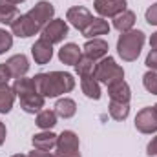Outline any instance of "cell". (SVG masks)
Wrapping results in <instances>:
<instances>
[{
    "instance_id": "cell-1",
    "label": "cell",
    "mask_w": 157,
    "mask_h": 157,
    "mask_svg": "<svg viewBox=\"0 0 157 157\" xmlns=\"http://www.w3.org/2000/svg\"><path fill=\"white\" fill-rule=\"evenodd\" d=\"M35 88L42 97H59L64 93H70L75 88V78L68 71H48V73H37L33 77Z\"/></svg>"
},
{
    "instance_id": "cell-2",
    "label": "cell",
    "mask_w": 157,
    "mask_h": 157,
    "mask_svg": "<svg viewBox=\"0 0 157 157\" xmlns=\"http://www.w3.org/2000/svg\"><path fill=\"white\" fill-rule=\"evenodd\" d=\"M146 42V37L141 29H130L121 33L117 39V53L124 62H133L139 59L141 49Z\"/></svg>"
},
{
    "instance_id": "cell-3",
    "label": "cell",
    "mask_w": 157,
    "mask_h": 157,
    "mask_svg": "<svg viewBox=\"0 0 157 157\" xmlns=\"http://www.w3.org/2000/svg\"><path fill=\"white\" fill-rule=\"evenodd\" d=\"M93 77L97 78L99 82L110 86V84H113V82L124 78V70L115 62L113 57L108 55V57L101 59V60L95 64V73H93Z\"/></svg>"
},
{
    "instance_id": "cell-4",
    "label": "cell",
    "mask_w": 157,
    "mask_h": 157,
    "mask_svg": "<svg viewBox=\"0 0 157 157\" xmlns=\"http://www.w3.org/2000/svg\"><path fill=\"white\" fill-rule=\"evenodd\" d=\"M57 157H82L80 155V141L73 130H64L57 137Z\"/></svg>"
},
{
    "instance_id": "cell-5",
    "label": "cell",
    "mask_w": 157,
    "mask_h": 157,
    "mask_svg": "<svg viewBox=\"0 0 157 157\" xmlns=\"http://www.w3.org/2000/svg\"><path fill=\"white\" fill-rule=\"evenodd\" d=\"M31 20H35V24L39 26L40 29H44L51 20H53V15H55V7H53V4L51 2H48V0H40L37 2L28 13H26Z\"/></svg>"
},
{
    "instance_id": "cell-6",
    "label": "cell",
    "mask_w": 157,
    "mask_h": 157,
    "mask_svg": "<svg viewBox=\"0 0 157 157\" xmlns=\"http://www.w3.org/2000/svg\"><path fill=\"white\" fill-rule=\"evenodd\" d=\"M135 128L144 135H152L157 132V112L154 106H146L137 112L135 115Z\"/></svg>"
},
{
    "instance_id": "cell-7",
    "label": "cell",
    "mask_w": 157,
    "mask_h": 157,
    "mask_svg": "<svg viewBox=\"0 0 157 157\" xmlns=\"http://www.w3.org/2000/svg\"><path fill=\"white\" fill-rule=\"evenodd\" d=\"M68 31H70V28H68V22L64 18H53L40 31V37L46 39L48 42H51V44H59L68 37Z\"/></svg>"
},
{
    "instance_id": "cell-8",
    "label": "cell",
    "mask_w": 157,
    "mask_h": 157,
    "mask_svg": "<svg viewBox=\"0 0 157 157\" xmlns=\"http://www.w3.org/2000/svg\"><path fill=\"white\" fill-rule=\"evenodd\" d=\"M9 28H11V35L20 37V39L35 37V35H39L40 31H42L39 26L35 24V20H31L28 15H18L17 20H15Z\"/></svg>"
},
{
    "instance_id": "cell-9",
    "label": "cell",
    "mask_w": 157,
    "mask_h": 157,
    "mask_svg": "<svg viewBox=\"0 0 157 157\" xmlns=\"http://www.w3.org/2000/svg\"><path fill=\"white\" fill-rule=\"evenodd\" d=\"M126 0H95L93 7L102 18H115L122 11H126Z\"/></svg>"
},
{
    "instance_id": "cell-10",
    "label": "cell",
    "mask_w": 157,
    "mask_h": 157,
    "mask_svg": "<svg viewBox=\"0 0 157 157\" xmlns=\"http://www.w3.org/2000/svg\"><path fill=\"white\" fill-rule=\"evenodd\" d=\"M66 20H68L77 31L82 33V31L88 28V24L93 20V15H91L84 6H73V7L68 9V13H66Z\"/></svg>"
},
{
    "instance_id": "cell-11",
    "label": "cell",
    "mask_w": 157,
    "mask_h": 157,
    "mask_svg": "<svg viewBox=\"0 0 157 157\" xmlns=\"http://www.w3.org/2000/svg\"><path fill=\"white\" fill-rule=\"evenodd\" d=\"M31 57H33L35 64H40V66L48 64V62L53 59V44L40 37V39L35 40V44L31 46Z\"/></svg>"
},
{
    "instance_id": "cell-12",
    "label": "cell",
    "mask_w": 157,
    "mask_h": 157,
    "mask_svg": "<svg viewBox=\"0 0 157 157\" xmlns=\"http://www.w3.org/2000/svg\"><path fill=\"white\" fill-rule=\"evenodd\" d=\"M108 42L102 39H90L84 46H82V53L88 57V59H91V60H95V62H99L101 59H104V57H108Z\"/></svg>"
},
{
    "instance_id": "cell-13",
    "label": "cell",
    "mask_w": 157,
    "mask_h": 157,
    "mask_svg": "<svg viewBox=\"0 0 157 157\" xmlns=\"http://www.w3.org/2000/svg\"><path fill=\"white\" fill-rule=\"evenodd\" d=\"M6 66L11 73L13 78H20L26 77V73L29 71V59L24 55V53H18V55H13L6 60Z\"/></svg>"
},
{
    "instance_id": "cell-14",
    "label": "cell",
    "mask_w": 157,
    "mask_h": 157,
    "mask_svg": "<svg viewBox=\"0 0 157 157\" xmlns=\"http://www.w3.org/2000/svg\"><path fill=\"white\" fill-rule=\"evenodd\" d=\"M108 95L112 101L115 102H124V104H130V99H132V90L128 86V82L122 78V80H117L113 84L108 86Z\"/></svg>"
},
{
    "instance_id": "cell-15",
    "label": "cell",
    "mask_w": 157,
    "mask_h": 157,
    "mask_svg": "<svg viewBox=\"0 0 157 157\" xmlns=\"http://www.w3.org/2000/svg\"><path fill=\"white\" fill-rule=\"evenodd\" d=\"M18 101H20V108L26 113H39L40 110L44 108L46 97H42L39 91H33V93H28V95L18 97Z\"/></svg>"
},
{
    "instance_id": "cell-16",
    "label": "cell",
    "mask_w": 157,
    "mask_h": 157,
    "mask_svg": "<svg viewBox=\"0 0 157 157\" xmlns=\"http://www.w3.org/2000/svg\"><path fill=\"white\" fill-rule=\"evenodd\" d=\"M110 33V24L106 18L102 17H93V20L88 24V28L82 31V37L86 39H99L101 35H108Z\"/></svg>"
},
{
    "instance_id": "cell-17",
    "label": "cell",
    "mask_w": 157,
    "mask_h": 157,
    "mask_svg": "<svg viewBox=\"0 0 157 157\" xmlns=\"http://www.w3.org/2000/svg\"><path fill=\"white\" fill-rule=\"evenodd\" d=\"M80 57H82V48H78V44H75V42H68L59 49V60L62 64L75 66Z\"/></svg>"
},
{
    "instance_id": "cell-18",
    "label": "cell",
    "mask_w": 157,
    "mask_h": 157,
    "mask_svg": "<svg viewBox=\"0 0 157 157\" xmlns=\"http://www.w3.org/2000/svg\"><path fill=\"white\" fill-rule=\"evenodd\" d=\"M20 15L17 0H0V24L11 26Z\"/></svg>"
},
{
    "instance_id": "cell-19",
    "label": "cell",
    "mask_w": 157,
    "mask_h": 157,
    "mask_svg": "<svg viewBox=\"0 0 157 157\" xmlns=\"http://www.w3.org/2000/svg\"><path fill=\"white\" fill-rule=\"evenodd\" d=\"M57 133L49 132V130H44L40 133H35L31 143H33V148L37 150H44V152H51L55 146H57Z\"/></svg>"
},
{
    "instance_id": "cell-20",
    "label": "cell",
    "mask_w": 157,
    "mask_h": 157,
    "mask_svg": "<svg viewBox=\"0 0 157 157\" xmlns=\"http://www.w3.org/2000/svg\"><path fill=\"white\" fill-rule=\"evenodd\" d=\"M80 90H82V93H84L88 99H91V101H99L101 95H102V91H101V82L93 77V75H91V77H80Z\"/></svg>"
},
{
    "instance_id": "cell-21",
    "label": "cell",
    "mask_w": 157,
    "mask_h": 157,
    "mask_svg": "<svg viewBox=\"0 0 157 157\" xmlns=\"http://www.w3.org/2000/svg\"><path fill=\"white\" fill-rule=\"evenodd\" d=\"M53 108H55L57 117H60V119H71L77 113V102H75L73 99H70V97L59 99Z\"/></svg>"
},
{
    "instance_id": "cell-22",
    "label": "cell",
    "mask_w": 157,
    "mask_h": 157,
    "mask_svg": "<svg viewBox=\"0 0 157 157\" xmlns=\"http://www.w3.org/2000/svg\"><path fill=\"white\" fill-rule=\"evenodd\" d=\"M135 20H137L135 13H133V11H130V9H126V11H122L121 15H117V17L113 18V28L117 29L119 33H126V31L133 29Z\"/></svg>"
},
{
    "instance_id": "cell-23",
    "label": "cell",
    "mask_w": 157,
    "mask_h": 157,
    "mask_svg": "<svg viewBox=\"0 0 157 157\" xmlns=\"http://www.w3.org/2000/svg\"><path fill=\"white\" fill-rule=\"evenodd\" d=\"M17 93L13 91V88L9 86H2L0 88V113H9L13 110Z\"/></svg>"
},
{
    "instance_id": "cell-24",
    "label": "cell",
    "mask_w": 157,
    "mask_h": 157,
    "mask_svg": "<svg viewBox=\"0 0 157 157\" xmlns=\"http://www.w3.org/2000/svg\"><path fill=\"white\" fill-rule=\"evenodd\" d=\"M57 119L59 117H57L55 110H40L39 113H37L35 124L39 126L40 130H51V128H55Z\"/></svg>"
},
{
    "instance_id": "cell-25",
    "label": "cell",
    "mask_w": 157,
    "mask_h": 157,
    "mask_svg": "<svg viewBox=\"0 0 157 157\" xmlns=\"http://www.w3.org/2000/svg\"><path fill=\"white\" fill-rule=\"evenodd\" d=\"M13 91L17 93V97H22V95H28V93H33L37 91L35 88V82H33V77L28 78V77H20V78H15L13 82Z\"/></svg>"
},
{
    "instance_id": "cell-26",
    "label": "cell",
    "mask_w": 157,
    "mask_h": 157,
    "mask_svg": "<svg viewBox=\"0 0 157 157\" xmlns=\"http://www.w3.org/2000/svg\"><path fill=\"white\" fill-rule=\"evenodd\" d=\"M108 112H110V117L113 119V121H126V119H128V115H130V104L110 101Z\"/></svg>"
},
{
    "instance_id": "cell-27",
    "label": "cell",
    "mask_w": 157,
    "mask_h": 157,
    "mask_svg": "<svg viewBox=\"0 0 157 157\" xmlns=\"http://www.w3.org/2000/svg\"><path fill=\"white\" fill-rule=\"evenodd\" d=\"M95 64H97L95 60H91L86 55H82L78 59V62L75 64V71H77L78 77H91L95 73Z\"/></svg>"
},
{
    "instance_id": "cell-28",
    "label": "cell",
    "mask_w": 157,
    "mask_h": 157,
    "mask_svg": "<svg viewBox=\"0 0 157 157\" xmlns=\"http://www.w3.org/2000/svg\"><path fill=\"white\" fill-rule=\"evenodd\" d=\"M143 86L148 93L152 95H157V71H152L148 70L144 75H143Z\"/></svg>"
},
{
    "instance_id": "cell-29",
    "label": "cell",
    "mask_w": 157,
    "mask_h": 157,
    "mask_svg": "<svg viewBox=\"0 0 157 157\" xmlns=\"http://www.w3.org/2000/svg\"><path fill=\"white\" fill-rule=\"evenodd\" d=\"M13 46V35L6 29H0V55H4L6 51H9Z\"/></svg>"
},
{
    "instance_id": "cell-30",
    "label": "cell",
    "mask_w": 157,
    "mask_h": 157,
    "mask_svg": "<svg viewBox=\"0 0 157 157\" xmlns=\"http://www.w3.org/2000/svg\"><path fill=\"white\" fill-rule=\"evenodd\" d=\"M144 18H146V22H148L150 26H157V2L155 4H152V6L146 9Z\"/></svg>"
},
{
    "instance_id": "cell-31",
    "label": "cell",
    "mask_w": 157,
    "mask_h": 157,
    "mask_svg": "<svg viewBox=\"0 0 157 157\" xmlns=\"http://www.w3.org/2000/svg\"><path fill=\"white\" fill-rule=\"evenodd\" d=\"M144 64H146V68H148V70L157 71V49H150V53L146 55Z\"/></svg>"
},
{
    "instance_id": "cell-32",
    "label": "cell",
    "mask_w": 157,
    "mask_h": 157,
    "mask_svg": "<svg viewBox=\"0 0 157 157\" xmlns=\"http://www.w3.org/2000/svg\"><path fill=\"white\" fill-rule=\"evenodd\" d=\"M9 78H13V77H11V73H9V70H7L6 62H4V64H0V88H2V86H7Z\"/></svg>"
},
{
    "instance_id": "cell-33",
    "label": "cell",
    "mask_w": 157,
    "mask_h": 157,
    "mask_svg": "<svg viewBox=\"0 0 157 157\" xmlns=\"http://www.w3.org/2000/svg\"><path fill=\"white\" fill-rule=\"evenodd\" d=\"M146 154H148L150 157H154V155L157 157V135L148 143V146H146Z\"/></svg>"
},
{
    "instance_id": "cell-34",
    "label": "cell",
    "mask_w": 157,
    "mask_h": 157,
    "mask_svg": "<svg viewBox=\"0 0 157 157\" xmlns=\"http://www.w3.org/2000/svg\"><path fill=\"white\" fill-rule=\"evenodd\" d=\"M28 157H57V154H51V152H44V150L33 148V152H29Z\"/></svg>"
},
{
    "instance_id": "cell-35",
    "label": "cell",
    "mask_w": 157,
    "mask_h": 157,
    "mask_svg": "<svg viewBox=\"0 0 157 157\" xmlns=\"http://www.w3.org/2000/svg\"><path fill=\"white\" fill-rule=\"evenodd\" d=\"M6 137H7V130H6V124L0 121V146L6 143Z\"/></svg>"
},
{
    "instance_id": "cell-36",
    "label": "cell",
    "mask_w": 157,
    "mask_h": 157,
    "mask_svg": "<svg viewBox=\"0 0 157 157\" xmlns=\"http://www.w3.org/2000/svg\"><path fill=\"white\" fill-rule=\"evenodd\" d=\"M150 48L152 49H157V31L152 33V37H150Z\"/></svg>"
},
{
    "instance_id": "cell-37",
    "label": "cell",
    "mask_w": 157,
    "mask_h": 157,
    "mask_svg": "<svg viewBox=\"0 0 157 157\" xmlns=\"http://www.w3.org/2000/svg\"><path fill=\"white\" fill-rule=\"evenodd\" d=\"M11 157H28L26 154H15V155H11Z\"/></svg>"
},
{
    "instance_id": "cell-38",
    "label": "cell",
    "mask_w": 157,
    "mask_h": 157,
    "mask_svg": "<svg viewBox=\"0 0 157 157\" xmlns=\"http://www.w3.org/2000/svg\"><path fill=\"white\" fill-rule=\"evenodd\" d=\"M22 2H26V0H17V4H22Z\"/></svg>"
},
{
    "instance_id": "cell-39",
    "label": "cell",
    "mask_w": 157,
    "mask_h": 157,
    "mask_svg": "<svg viewBox=\"0 0 157 157\" xmlns=\"http://www.w3.org/2000/svg\"><path fill=\"white\" fill-rule=\"evenodd\" d=\"M154 108H155V112H157V104H155V106H154Z\"/></svg>"
}]
</instances>
